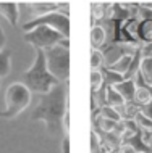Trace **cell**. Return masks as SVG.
Here are the masks:
<instances>
[{
	"label": "cell",
	"mask_w": 152,
	"mask_h": 153,
	"mask_svg": "<svg viewBox=\"0 0 152 153\" xmlns=\"http://www.w3.org/2000/svg\"><path fill=\"white\" fill-rule=\"evenodd\" d=\"M68 111V82H61L49 94L40 95L39 105L31 114L32 121H42L50 135H57L63 131L61 123Z\"/></svg>",
	"instance_id": "1"
},
{
	"label": "cell",
	"mask_w": 152,
	"mask_h": 153,
	"mask_svg": "<svg viewBox=\"0 0 152 153\" xmlns=\"http://www.w3.org/2000/svg\"><path fill=\"white\" fill-rule=\"evenodd\" d=\"M23 84L29 89L31 94H39L46 95L49 94L53 87H57L61 82L52 76L49 71L46 56H44V50H36L34 61L26 71H23Z\"/></svg>",
	"instance_id": "2"
},
{
	"label": "cell",
	"mask_w": 152,
	"mask_h": 153,
	"mask_svg": "<svg viewBox=\"0 0 152 153\" xmlns=\"http://www.w3.org/2000/svg\"><path fill=\"white\" fill-rule=\"evenodd\" d=\"M31 92L23 82H13L7 87L5 92V110L0 113L2 118L13 119L19 113H23L24 110L29 106L31 103Z\"/></svg>",
	"instance_id": "3"
},
{
	"label": "cell",
	"mask_w": 152,
	"mask_h": 153,
	"mask_svg": "<svg viewBox=\"0 0 152 153\" xmlns=\"http://www.w3.org/2000/svg\"><path fill=\"white\" fill-rule=\"evenodd\" d=\"M46 63L52 76L60 82H68L70 77V42L55 45L44 50Z\"/></svg>",
	"instance_id": "4"
},
{
	"label": "cell",
	"mask_w": 152,
	"mask_h": 153,
	"mask_svg": "<svg viewBox=\"0 0 152 153\" xmlns=\"http://www.w3.org/2000/svg\"><path fill=\"white\" fill-rule=\"evenodd\" d=\"M24 40L31 44L36 50H47V48H52L55 45L70 42V39H65L60 32L53 31L52 27L47 26H37L34 29L24 32Z\"/></svg>",
	"instance_id": "5"
},
{
	"label": "cell",
	"mask_w": 152,
	"mask_h": 153,
	"mask_svg": "<svg viewBox=\"0 0 152 153\" xmlns=\"http://www.w3.org/2000/svg\"><path fill=\"white\" fill-rule=\"evenodd\" d=\"M37 26H47V27H52L53 31L60 32L65 39H70V15L68 11H53V13H49V15H44V16H39L36 19H31V21L24 23L23 24V31L28 32L31 29Z\"/></svg>",
	"instance_id": "6"
},
{
	"label": "cell",
	"mask_w": 152,
	"mask_h": 153,
	"mask_svg": "<svg viewBox=\"0 0 152 153\" xmlns=\"http://www.w3.org/2000/svg\"><path fill=\"white\" fill-rule=\"evenodd\" d=\"M0 15L11 26H16L18 24V18H19V3L18 2H0Z\"/></svg>",
	"instance_id": "7"
},
{
	"label": "cell",
	"mask_w": 152,
	"mask_h": 153,
	"mask_svg": "<svg viewBox=\"0 0 152 153\" xmlns=\"http://www.w3.org/2000/svg\"><path fill=\"white\" fill-rule=\"evenodd\" d=\"M89 40H91L92 50H100L107 45V31L102 24H92L91 32H89Z\"/></svg>",
	"instance_id": "8"
},
{
	"label": "cell",
	"mask_w": 152,
	"mask_h": 153,
	"mask_svg": "<svg viewBox=\"0 0 152 153\" xmlns=\"http://www.w3.org/2000/svg\"><path fill=\"white\" fill-rule=\"evenodd\" d=\"M136 82L134 79H125L123 82L115 85V90H117L118 94L123 97V100L126 103H133L134 100V94H136Z\"/></svg>",
	"instance_id": "9"
},
{
	"label": "cell",
	"mask_w": 152,
	"mask_h": 153,
	"mask_svg": "<svg viewBox=\"0 0 152 153\" xmlns=\"http://www.w3.org/2000/svg\"><path fill=\"white\" fill-rule=\"evenodd\" d=\"M138 40L141 44H152V19H139L138 23Z\"/></svg>",
	"instance_id": "10"
},
{
	"label": "cell",
	"mask_w": 152,
	"mask_h": 153,
	"mask_svg": "<svg viewBox=\"0 0 152 153\" xmlns=\"http://www.w3.org/2000/svg\"><path fill=\"white\" fill-rule=\"evenodd\" d=\"M110 7H112V3L94 2L92 5H91L92 19H94V21H104V19H107V16L110 15Z\"/></svg>",
	"instance_id": "11"
},
{
	"label": "cell",
	"mask_w": 152,
	"mask_h": 153,
	"mask_svg": "<svg viewBox=\"0 0 152 153\" xmlns=\"http://www.w3.org/2000/svg\"><path fill=\"white\" fill-rule=\"evenodd\" d=\"M139 76L146 85H152V56H142Z\"/></svg>",
	"instance_id": "12"
},
{
	"label": "cell",
	"mask_w": 152,
	"mask_h": 153,
	"mask_svg": "<svg viewBox=\"0 0 152 153\" xmlns=\"http://www.w3.org/2000/svg\"><path fill=\"white\" fill-rule=\"evenodd\" d=\"M131 61H133V55L126 53V55H123L118 61H115L113 65H110V66H109V69H110V71H113V73L121 74V76L125 77V74L128 73V69H130Z\"/></svg>",
	"instance_id": "13"
},
{
	"label": "cell",
	"mask_w": 152,
	"mask_h": 153,
	"mask_svg": "<svg viewBox=\"0 0 152 153\" xmlns=\"http://www.w3.org/2000/svg\"><path fill=\"white\" fill-rule=\"evenodd\" d=\"M11 71V52L8 48L0 50V79L7 77Z\"/></svg>",
	"instance_id": "14"
},
{
	"label": "cell",
	"mask_w": 152,
	"mask_h": 153,
	"mask_svg": "<svg viewBox=\"0 0 152 153\" xmlns=\"http://www.w3.org/2000/svg\"><path fill=\"white\" fill-rule=\"evenodd\" d=\"M100 71H102V76H104V84L107 87H115L117 84H120V82L125 81V77H123L121 74L110 71L109 68H102Z\"/></svg>",
	"instance_id": "15"
},
{
	"label": "cell",
	"mask_w": 152,
	"mask_h": 153,
	"mask_svg": "<svg viewBox=\"0 0 152 153\" xmlns=\"http://www.w3.org/2000/svg\"><path fill=\"white\" fill-rule=\"evenodd\" d=\"M89 68H91V71H100L102 68H105V56H104V52H100V50H92V52H91Z\"/></svg>",
	"instance_id": "16"
},
{
	"label": "cell",
	"mask_w": 152,
	"mask_h": 153,
	"mask_svg": "<svg viewBox=\"0 0 152 153\" xmlns=\"http://www.w3.org/2000/svg\"><path fill=\"white\" fill-rule=\"evenodd\" d=\"M125 100L120 94L115 90V87H107V105L112 106V108H120L125 105Z\"/></svg>",
	"instance_id": "17"
},
{
	"label": "cell",
	"mask_w": 152,
	"mask_h": 153,
	"mask_svg": "<svg viewBox=\"0 0 152 153\" xmlns=\"http://www.w3.org/2000/svg\"><path fill=\"white\" fill-rule=\"evenodd\" d=\"M151 102H152V97H151L147 87H138L136 94H134V100H133L134 105L136 106H144V105H147V103H151Z\"/></svg>",
	"instance_id": "18"
},
{
	"label": "cell",
	"mask_w": 152,
	"mask_h": 153,
	"mask_svg": "<svg viewBox=\"0 0 152 153\" xmlns=\"http://www.w3.org/2000/svg\"><path fill=\"white\" fill-rule=\"evenodd\" d=\"M89 82H91V94H96L97 90L104 87V76L102 71H91L89 73Z\"/></svg>",
	"instance_id": "19"
},
{
	"label": "cell",
	"mask_w": 152,
	"mask_h": 153,
	"mask_svg": "<svg viewBox=\"0 0 152 153\" xmlns=\"http://www.w3.org/2000/svg\"><path fill=\"white\" fill-rule=\"evenodd\" d=\"M99 113H100V116H102V118H105V119H112V121H115V123L123 121L121 116H120V113H118V110H117V108H112V106H109V105L102 106Z\"/></svg>",
	"instance_id": "20"
},
{
	"label": "cell",
	"mask_w": 152,
	"mask_h": 153,
	"mask_svg": "<svg viewBox=\"0 0 152 153\" xmlns=\"http://www.w3.org/2000/svg\"><path fill=\"white\" fill-rule=\"evenodd\" d=\"M138 108H139V111H141L146 118L152 119V102L147 103V105H144V106H138Z\"/></svg>",
	"instance_id": "21"
},
{
	"label": "cell",
	"mask_w": 152,
	"mask_h": 153,
	"mask_svg": "<svg viewBox=\"0 0 152 153\" xmlns=\"http://www.w3.org/2000/svg\"><path fill=\"white\" fill-rule=\"evenodd\" d=\"M118 153H138V152L131 145H128V143H123V145H120V148H118Z\"/></svg>",
	"instance_id": "22"
},
{
	"label": "cell",
	"mask_w": 152,
	"mask_h": 153,
	"mask_svg": "<svg viewBox=\"0 0 152 153\" xmlns=\"http://www.w3.org/2000/svg\"><path fill=\"white\" fill-rule=\"evenodd\" d=\"M61 153H70V135L63 137V150H61Z\"/></svg>",
	"instance_id": "23"
},
{
	"label": "cell",
	"mask_w": 152,
	"mask_h": 153,
	"mask_svg": "<svg viewBox=\"0 0 152 153\" xmlns=\"http://www.w3.org/2000/svg\"><path fill=\"white\" fill-rule=\"evenodd\" d=\"M3 45H5V34H3V29H2V26H0V50L5 48Z\"/></svg>",
	"instance_id": "24"
},
{
	"label": "cell",
	"mask_w": 152,
	"mask_h": 153,
	"mask_svg": "<svg viewBox=\"0 0 152 153\" xmlns=\"http://www.w3.org/2000/svg\"><path fill=\"white\" fill-rule=\"evenodd\" d=\"M105 153H118V148H110V150L105 152Z\"/></svg>",
	"instance_id": "25"
},
{
	"label": "cell",
	"mask_w": 152,
	"mask_h": 153,
	"mask_svg": "<svg viewBox=\"0 0 152 153\" xmlns=\"http://www.w3.org/2000/svg\"><path fill=\"white\" fill-rule=\"evenodd\" d=\"M151 148H152V139H151Z\"/></svg>",
	"instance_id": "26"
},
{
	"label": "cell",
	"mask_w": 152,
	"mask_h": 153,
	"mask_svg": "<svg viewBox=\"0 0 152 153\" xmlns=\"http://www.w3.org/2000/svg\"><path fill=\"white\" fill-rule=\"evenodd\" d=\"M0 85H2V79H0Z\"/></svg>",
	"instance_id": "27"
},
{
	"label": "cell",
	"mask_w": 152,
	"mask_h": 153,
	"mask_svg": "<svg viewBox=\"0 0 152 153\" xmlns=\"http://www.w3.org/2000/svg\"><path fill=\"white\" fill-rule=\"evenodd\" d=\"M138 153H141V152H138Z\"/></svg>",
	"instance_id": "28"
}]
</instances>
